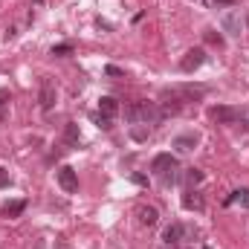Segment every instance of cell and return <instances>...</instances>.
Returning a JSON list of instances; mask_svg holds the SVG:
<instances>
[{
  "label": "cell",
  "mask_w": 249,
  "mask_h": 249,
  "mask_svg": "<svg viewBox=\"0 0 249 249\" xmlns=\"http://www.w3.org/2000/svg\"><path fill=\"white\" fill-rule=\"evenodd\" d=\"M124 116H127V122H145V124H160L162 122V110L154 105V102H136V105H130L127 110H124Z\"/></svg>",
  "instance_id": "1"
},
{
  "label": "cell",
  "mask_w": 249,
  "mask_h": 249,
  "mask_svg": "<svg viewBox=\"0 0 249 249\" xmlns=\"http://www.w3.org/2000/svg\"><path fill=\"white\" fill-rule=\"evenodd\" d=\"M151 171L160 177L162 186H171V183H177V171H180V165H177V160H174L171 154H160V157H154Z\"/></svg>",
  "instance_id": "2"
},
{
  "label": "cell",
  "mask_w": 249,
  "mask_h": 249,
  "mask_svg": "<svg viewBox=\"0 0 249 249\" xmlns=\"http://www.w3.org/2000/svg\"><path fill=\"white\" fill-rule=\"evenodd\" d=\"M209 116H212L214 122H220V124H235L238 119H241V110H238V107L217 105V107H212V110H209Z\"/></svg>",
  "instance_id": "3"
},
{
  "label": "cell",
  "mask_w": 249,
  "mask_h": 249,
  "mask_svg": "<svg viewBox=\"0 0 249 249\" xmlns=\"http://www.w3.org/2000/svg\"><path fill=\"white\" fill-rule=\"evenodd\" d=\"M55 99H58L55 84H53L50 78H41V90H38V102H41V107H44V110H53V107H55Z\"/></svg>",
  "instance_id": "4"
},
{
  "label": "cell",
  "mask_w": 249,
  "mask_h": 249,
  "mask_svg": "<svg viewBox=\"0 0 249 249\" xmlns=\"http://www.w3.org/2000/svg\"><path fill=\"white\" fill-rule=\"evenodd\" d=\"M191 229H186L183 223H171V226H165V232H162V241H165V247H177L183 238H186Z\"/></svg>",
  "instance_id": "5"
},
{
  "label": "cell",
  "mask_w": 249,
  "mask_h": 249,
  "mask_svg": "<svg viewBox=\"0 0 249 249\" xmlns=\"http://www.w3.org/2000/svg\"><path fill=\"white\" fill-rule=\"evenodd\" d=\"M206 61V53L203 50H188L186 55H183V61H180V70L183 72H194V70H200Z\"/></svg>",
  "instance_id": "6"
},
{
  "label": "cell",
  "mask_w": 249,
  "mask_h": 249,
  "mask_svg": "<svg viewBox=\"0 0 249 249\" xmlns=\"http://www.w3.org/2000/svg\"><path fill=\"white\" fill-rule=\"evenodd\" d=\"M58 186H61L67 194L78 191V177H75V171H72V168H67V165H64L61 171H58Z\"/></svg>",
  "instance_id": "7"
},
{
  "label": "cell",
  "mask_w": 249,
  "mask_h": 249,
  "mask_svg": "<svg viewBox=\"0 0 249 249\" xmlns=\"http://www.w3.org/2000/svg\"><path fill=\"white\" fill-rule=\"evenodd\" d=\"M116 113H119V102H116L113 96H102V99H99V116L113 119Z\"/></svg>",
  "instance_id": "8"
},
{
  "label": "cell",
  "mask_w": 249,
  "mask_h": 249,
  "mask_svg": "<svg viewBox=\"0 0 249 249\" xmlns=\"http://www.w3.org/2000/svg\"><path fill=\"white\" fill-rule=\"evenodd\" d=\"M136 217H139V223H142V226H157L160 212H157L154 206H139V209H136Z\"/></svg>",
  "instance_id": "9"
},
{
  "label": "cell",
  "mask_w": 249,
  "mask_h": 249,
  "mask_svg": "<svg viewBox=\"0 0 249 249\" xmlns=\"http://www.w3.org/2000/svg\"><path fill=\"white\" fill-rule=\"evenodd\" d=\"M183 206L186 209H194V212H203V197L197 191H186L183 194Z\"/></svg>",
  "instance_id": "10"
},
{
  "label": "cell",
  "mask_w": 249,
  "mask_h": 249,
  "mask_svg": "<svg viewBox=\"0 0 249 249\" xmlns=\"http://www.w3.org/2000/svg\"><path fill=\"white\" fill-rule=\"evenodd\" d=\"M23 209H26V203H23V200H12V203H6V206H3V217H18Z\"/></svg>",
  "instance_id": "11"
},
{
  "label": "cell",
  "mask_w": 249,
  "mask_h": 249,
  "mask_svg": "<svg viewBox=\"0 0 249 249\" xmlns=\"http://www.w3.org/2000/svg\"><path fill=\"white\" fill-rule=\"evenodd\" d=\"M194 145H197V136H191V133H186V136H177V139H174V148H177V151H191Z\"/></svg>",
  "instance_id": "12"
},
{
  "label": "cell",
  "mask_w": 249,
  "mask_h": 249,
  "mask_svg": "<svg viewBox=\"0 0 249 249\" xmlns=\"http://www.w3.org/2000/svg\"><path fill=\"white\" fill-rule=\"evenodd\" d=\"M64 139H67V145H78V139H81V133H78V124L70 122L64 127Z\"/></svg>",
  "instance_id": "13"
},
{
  "label": "cell",
  "mask_w": 249,
  "mask_h": 249,
  "mask_svg": "<svg viewBox=\"0 0 249 249\" xmlns=\"http://www.w3.org/2000/svg\"><path fill=\"white\" fill-rule=\"evenodd\" d=\"M203 38H206L212 47H223V35H220V32H214V29H206V32H203Z\"/></svg>",
  "instance_id": "14"
},
{
  "label": "cell",
  "mask_w": 249,
  "mask_h": 249,
  "mask_svg": "<svg viewBox=\"0 0 249 249\" xmlns=\"http://www.w3.org/2000/svg\"><path fill=\"white\" fill-rule=\"evenodd\" d=\"M186 180L191 186H197V183H203V171H197V168H188L186 171Z\"/></svg>",
  "instance_id": "15"
},
{
  "label": "cell",
  "mask_w": 249,
  "mask_h": 249,
  "mask_svg": "<svg viewBox=\"0 0 249 249\" xmlns=\"http://www.w3.org/2000/svg\"><path fill=\"white\" fill-rule=\"evenodd\" d=\"M70 53H72L70 44H58V47H53V55H70Z\"/></svg>",
  "instance_id": "16"
},
{
  "label": "cell",
  "mask_w": 249,
  "mask_h": 249,
  "mask_svg": "<svg viewBox=\"0 0 249 249\" xmlns=\"http://www.w3.org/2000/svg\"><path fill=\"white\" fill-rule=\"evenodd\" d=\"M6 105H9V93H6V90H0V119L6 116Z\"/></svg>",
  "instance_id": "17"
},
{
  "label": "cell",
  "mask_w": 249,
  "mask_h": 249,
  "mask_svg": "<svg viewBox=\"0 0 249 249\" xmlns=\"http://www.w3.org/2000/svg\"><path fill=\"white\" fill-rule=\"evenodd\" d=\"M238 122H241L244 130H249V110H241V119H238Z\"/></svg>",
  "instance_id": "18"
},
{
  "label": "cell",
  "mask_w": 249,
  "mask_h": 249,
  "mask_svg": "<svg viewBox=\"0 0 249 249\" xmlns=\"http://www.w3.org/2000/svg\"><path fill=\"white\" fill-rule=\"evenodd\" d=\"M105 72H107V75H113V78H119V75H122V70H119V67H113V64H110Z\"/></svg>",
  "instance_id": "19"
},
{
  "label": "cell",
  "mask_w": 249,
  "mask_h": 249,
  "mask_svg": "<svg viewBox=\"0 0 249 249\" xmlns=\"http://www.w3.org/2000/svg\"><path fill=\"white\" fill-rule=\"evenodd\" d=\"M0 186H9V171L0 168Z\"/></svg>",
  "instance_id": "20"
},
{
  "label": "cell",
  "mask_w": 249,
  "mask_h": 249,
  "mask_svg": "<svg viewBox=\"0 0 249 249\" xmlns=\"http://www.w3.org/2000/svg\"><path fill=\"white\" fill-rule=\"evenodd\" d=\"M209 3H217V6H235L238 0H209Z\"/></svg>",
  "instance_id": "21"
},
{
  "label": "cell",
  "mask_w": 249,
  "mask_h": 249,
  "mask_svg": "<svg viewBox=\"0 0 249 249\" xmlns=\"http://www.w3.org/2000/svg\"><path fill=\"white\" fill-rule=\"evenodd\" d=\"M171 249H177V247H171Z\"/></svg>",
  "instance_id": "22"
}]
</instances>
